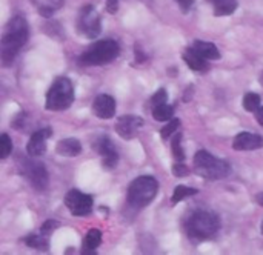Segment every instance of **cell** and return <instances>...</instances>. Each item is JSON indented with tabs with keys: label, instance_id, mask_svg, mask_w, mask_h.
<instances>
[{
	"label": "cell",
	"instance_id": "6da1fadb",
	"mask_svg": "<svg viewBox=\"0 0 263 255\" xmlns=\"http://www.w3.org/2000/svg\"><path fill=\"white\" fill-rule=\"evenodd\" d=\"M29 37V26L25 17L14 15L5 26L0 42L2 65L8 68L15 60L20 49L26 45Z\"/></svg>",
	"mask_w": 263,
	"mask_h": 255
},
{
	"label": "cell",
	"instance_id": "7a4b0ae2",
	"mask_svg": "<svg viewBox=\"0 0 263 255\" xmlns=\"http://www.w3.org/2000/svg\"><path fill=\"white\" fill-rule=\"evenodd\" d=\"M220 229V219L211 211H196L186 222V234L196 240H210Z\"/></svg>",
	"mask_w": 263,
	"mask_h": 255
},
{
	"label": "cell",
	"instance_id": "3957f363",
	"mask_svg": "<svg viewBox=\"0 0 263 255\" xmlns=\"http://www.w3.org/2000/svg\"><path fill=\"white\" fill-rule=\"evenodd\" d=\"M194 171L197 175L205 180H222L227 179L231 172V168L227 162L214 157L205 149H200L194 155Z\"/></svg>",
	"mask_w": 263,
	"mask_h": 255
},
{
	"label": "cell",
	"instance_id": "277c9868",
	"mask_svg": "<svg viewBox=\"0 0 263 255\" xmlns=\"http://www.w3.org/2000/svg\"><path fill=\"white\" fill-rule=\"evenodd\" d=\"M159 183L151 175H142L131 182L128 188V205L134 209H142L148 206L157 195Z\"/></svg>",
	"mask_w": 263,
	"mask_h": 255
},
{
	"label": "cell",
	"instance_id": "5b68a950",
	"mask_svg": "<svg viewBox=\"0 0 263 255\" xmlns=\"http://www.w3.org/2000/svg\"><path fill=\"white\" fill-rule=\"evenodd\" d=\"M74 102V86L68 77H57L46 92V111H65Z\"/></svg>",
	"mask_w": 263,
	"mask_h": 255
},
{
	"label": "cell",
	"instance_id": "8992f818",
	"mask_svg": "<svg viewBox=\"0 0 263 255\" xmlns=\"http://www.w3.org/2000/svg\"><path fill=\"white\" fill-rule=\"evenodd\" d=\"M120 52L119 43L112 38H105V40H99L96 43H92L79 58V62L82 65H88V66H100V65H106L109 62H112L114 58H117Z\"/></svg>",
	"mask_w": 263,
	"mask_h": 255
},
{
	"label": "cell",
	"instance_id": "52a82bcc",
	"mask_svg": "<svg viewBox=\"0 0 263 255\" xmlns=\"http://www.w3.org/2000/svg\"><path fill=\"white\" fill-rule=\"evenodd\" d=\"M17 166L20 174L37 189V191H45L49 183V177L46 172V168L43 163L34 160V157H18Z\"/></svg>",
	"mask_w": 263,
	"mask_h": 255
},
{
	"label": "cell",
	"instance_id": "ba28073f",
	"mask_svg": "<svg viewBox=\"0 0 263 255\" xmlns=\"http://www.w3.org/2000/svg\"><path fill=\"white\" fill-rule=\"evenodd\" d=\"M77 29L86 38H97L102 32V18L92 5H85L77 18Z\"/></svg>",
	"mask_w": 263,
	"mask_h": 255
},
{
	"label": "cell",
	"instance_id": "9c48e42d",
	"mask_svg": "<svg viewBox=\"0 0 263 255\" xmlns=\"http://www.w3.org/2000/svg\"><path fill=\"white\" fill-rule=\"evenodd\" d=\"M94 200L91 195L80 192L79 189H71L65 195V206L69 209V212L76 217H85L89 215L92 211Z\"/></svg>",
	"mask_w": 263,
	"mask_h": 255
},
{
	"label": "cell",
	"instance_id": "30bf717a",
	"mask_svg": "<svg viewBox=\"0 0 263 255\" xmlns=\"http://www.w3.org/2000/svg\"><path fill=\"white\" fill-rule=\"evenodd\" d=\"M94 151L102 157V165L106 169H114L117 162H119V154L117 149L114 146V143L111 142L109 137L102 135L99 139H96V142L92 143Z\"/></svg>",
	"mask_w": 263,
	"mask_h": 255
},
{
	"label": "cell",
	"instance_id": "8fae6325",
	"mask_svg": "<svg viewBox=\"0 0 263 255\" xmlns=\"http://www.w3.org/2000/svg\"><path fill=\"white\" fill-rule=\"evenodd\" d=\"M52 135V129L51 128H42L39 131H35L28 145H26V152L31 157H42L46 152V140Z\"/></svg>",
	"mask_w": 263,
	"mask_h": 255
},
{
	"label": "cell",
	"instance_id": "7c38bea8",
	"mask_svg": "<svg viewBox=\"0 0 263 255\" xmlns=\"http://www.w3.org/2000/svg\"><path fill=\"white\" fill-rule=\"evenodd\" d=\"M143 125V120L137 115H123L120 117L117 122H116V132L125 139V140H131L137 131L142 128Z\"/></svg>",
	"mask_w": 263,
	"mask_h": 255
},
{
	"label": "cell",
	"instance_id": "4fadbf2b",
	"mask_svg": "<svg viewBox=\"0 0 263 255\" xmlns=\"http://www.w3.org/2000/svg\"><path fill=\"white\" fill-rule=\"evenodd\" d=\"M92 112L96 117L108 120L116 115V100L108 94H99L92 102Z\"/></svg>",
	"mask_w": 263,
	"mask_h": 255
},
{
	"label": "cell",
	"instance_id": "5bb4252c",
	"mask_svg": "<svg viewBox=\"0 0 263 255\" xmlns=\"http://www.w3.org/2000/svg\"><path fill=\"white\" fill-rule=\"evenodd\" d=\"M233 148L236 151H256L263 148V137L251 132H240L233 140Z\"/></svg>",
	"mask_w": 263,
	"mask_h": 255
},
{
	"label": "cell",
	"instance_id": "9a60e30c",
	"mask_svg": "<svg viewBox=\"0 0 263 255\" xmlns=\"http://www.w3.org/2000/svg\"><path fill=\"white\" fill-rule=\"evenodd\" d=\"M185 63L193 69V71H199V72H203L206 71L210 66H208V60L205 57H202L193 46L191 48H186L182 54Z\"/></svg>",
	"mask_w": 263,
	"mask_h": 255
},
{
	"label": "cell",
	"instance_id": "2e32d148",
	"mask_svg": "<svg viewBox=\"0 0 263 255\" xmlns=\"http://www.w3.org/2000/svg\"><path fill=\"white\" fill-rule=\"evenodd\" d=\"M55 152L62 157H77L82 152V145L77 139H65L55 145Z\"/></svg>",
	"mask_w": 263,
	"mask_h": 255
},
{
	"label": "cell",
	"instance_id": "e0dca14e",
	"mask_svg": "<svg viewBox=\"0 0 263 255\" xmlns=\"http://www.w3.org/2000/svg\"><path fill=\"white\" fill-rule=\"evenodd\" d=\"M193 48L206 60H219L220 58V52L217 49V46L214 43L210 42H203V40H196L193 43Z\"/></svg>",
	"mask_w": 263,
	"mask_h": 255
},
{
	"label": "cell",
	"instance_id": "ac0fdd59",
	"mask_svg": "<svg viewBox=\"0 0 263 255\" xmlns=\"http://www.w3.org/2000/svg\"><path fill=\"white\" fill-rule=\"evenodd\" d=\"M100 245H102V232L99 229H91L83 239L82 252L83 254H96V249Z\"/></svg>",
	"mask_w": 263,
	"mask_h": 255
},
{
	"label": "cell",
	"instance_id": "d6986e66",
	"mask_svg": "<svg viewBox=\"0 0 263 255\" xmlns=\"http://www.w3.org/2000/svg\"><path fill=\"white\" fill-rule=\"evenodd\" d=\"M43 17H51L57 9L63 6V0H31Z\"/></svg>",
	"mask_w": 263,
	"mask_h": 255
},
{
	"label": "cell",
	"instance_id": "ffe728a7",
	"mask_svg": "<svg viewBox=\"0 0 263 255\" xmlns=\"http://www.w3.org/2000/svg\"><path fill=\"white\" fill-rule=\"evenodd\" d=\"M213 8H214V15L223 17V15H231L237 9V2L236 0H208Z\"/></svg>",
	"mask_w": 263,
	"mask_h": 255
},
{
	"label": "cell",
	"instance_id": "44dd1931",
	"mask_svg": "<svg viewBox=\"0 0 263 255\" xmlns=\"http://www.w3.org/2000/svg\"><path fill=\"white\" fill-rule=\"evenodd\" d=\"M25 245H28L29 248H34V249H37V251H43V252H46V251H48V246H49V245H48L46 236H43L42 232L28 236V237L25 239Z\"/></svg>",
	"mask_w": 263,
	"mask_h": 255
},
{
	"label": "cell",
	"instance_id": "7402d4cb",
	"mask_svg": "<svg viewBox=\"0 0 263 255\" xmlns=\"http://www.w3.org/2000/svg\"><path fill=\"white\" fill-rule=\"evenodd\" d=\"M173 115H174V106L171 105L163 103V105L153 108V117L157 122H170L173 120Z\"/></svg>",
	"mask_w": 263,
	"mask_h": 255
},
{
	"label": "cell",
	"instance_id": "603a6c76",
	"mask_svg": "<svg viewBox=\"0 0 263 255\" xmlns=\"http://www.w3.org/2000/svg\"><path fill=\"white\" fill-rule=\"evenodd\" d=\"M197 194V189H194V188H190V186H177L176 189H174V194H173V197H171V205L174 206V205H177L179 202H182L183 199H186V197H193V195H196Z\"/></svg>",
	"mask_w": 263,
	"mask_h": 255
},
{
	"label": "cell",
	"instance_id": "cb8c5ba5",
	"mask_svg": "<svg viewBox=\"0 0 263 255\" xmlns=\"http://www.w3.org/2000/svg\"><path fill=\"white\" fill-rule=\"evenodd\" d=\"M260 95L256 94V92H247L245 97H243V108L250 112H256L259 108H260Z\"/></svg>",
	"mask_w": 263,
	"mask_h": 255
},
{
	"label": "cell",
	"instance_id": "d4e9b609",
	"mask_svg": "<svg viewBox=\"0 0 263 255\" xmlns=\"http://www.w3.org/2000/svg\"><path fill=\"white\" fill-rule=\"evenodd\" d=\"M171 151H173V157L177 162H183L185 160V151L182 149V134L180 132H177L176 135H173Z\"/></svg>",
	"mask_w": 263,
	"mask_h": 255
},
{
	"label": "cell",
	"instance_id": "484cf974",
	"mask_svg": "<svg viewBox=\"0 0 263 255\" xmlns=\"http://www.w3.org/2000/svg\"><path fill=\"white\" fill-rule=\"evenodd\" d=\"M11 152H12V143L9 140V135L2 134V137H0V159L2 160L8 159Z\"/></svg>",
	"mask_w": 263,
	"mask_h": 255
},
{
	"label": "cell",
	"instance_id": "4316f807",
	"mask_svg": "<svg viewBox=\"0 0 263 255\" xmlns=\"http://www.w3.org/2000/svg\"><path fill=\"white\" fill-rule=\"evenodd\" d=\"M179 128H180V120H179V119L170 120V123H168L165 128H162V131H160L162 139H163V140H168L170 137H173V134H174Z\"/></svg>",
	"mask_w": 263,
	"mask_h": 255
},
{
	"label": "cell",
	"instance_id": "83f0119b",
	"mask_svg": "<svg viewBox=\"0 0 263 255\" xmlns=\"http://www.w3.org/2000/svg\"><path fill=\"white\" fill-rule=\"evenodd\" d=\"M166 100H168V94H166V91H165V89H159V91L151 97L149 103H151V108H156V106H159V105L166 103Z\"/></svg>",
	"mask_w": 263,
	"mask_h": 255
},
{
	"label": "cell",
	"instance_id": "f1b7e54d",
	"mask_svg": "<svg viewBox=\"0 0 263 255\" xmlns=\"http://www.w3.org/2000/svg\"><path fill=\"white\" fill-rule=\"evenodd\" d=\"M57 226H59V223L57 222H54V220H49V222H45L43 223V226L40 228V232L43 234V236H46V237H49L55 229H57Z\"/></svg>",
	"mask_w": 263,
	"mask_h": 255
},
{
	"label": "cell",
	"instance_id": "f546056e",
	"mask_svg": "<svg viewBox=\"0 0 263 255\" xmlns=\"http://www.w3.org/2000/svg\"><path fill=\"white\" fill-rule=\"evenodd\" d=\"M188 168L182 163V162H177L174 166H173V174L176 175V177H185V175H188Z\"/></svg>",
	"mask_w": 263,
	"mask_h": 255
},
{
	"label": "cell",
	"instance_id": "4dcf8cb0",
	"mask_svg": "<svg viewBox=\"0 0 263 255\" xmlns=\"http://www.w3.org/2000/svg\"><path fill=\"white\" fill-rule=\"evenodd\" d=\"M119 9V0H106V11L111 14H116Z\"/></svg>",
	"mask_w": 263,
	"mask_h": 255
},
{
	"label": "cell",
	"instance_id": "1f68e13d",
	"mask_svg": "<svg viewBox=\"0 0 263 255\" xmlns=\"http://www.w3.org/2000/svg\"><path fill=\"white\" fill-rule=\"evenodd\" d=\"M176 2H177V5L180 6V9H182L183 12H188L190 8H191L193 3H194V0H176Z\"/></svg>",
	"mask_w": 263,
	"mask_h": 255
},
{
	"label": "cell",
	"instance_id": "d6a6232c",
	"mask_svg": "<svg viewBox=\"0 0 263 255\" xmlns=\"http://www.w3.org/2000/svg\"><path fill=\"white\" fill-rule=\"evenodd\" d=\"M256 120L259 122V125L263 126V106H260L257 111H256Z\"/></svg>",
	"mask_w": 263,
	"mask_h": 255
},
{
	"label": "cell",
	"instance_id": "836d02e7",
	"mask_svg": "<svg viewBox=\"0 0 263 255\" xmlns=\"http://www.w3.org/2000/svg\"><path fill=\"white\" fill-rule=\"evenodd\" d=\"M257 203H259L260 206H263V192H260V194L257 195Z\"/></svg>",
	"mask_w": 263,
	"mask_h": 255
},
{
	"label": "cell",
	"instance_id": "e575fe53",
	"mask_svg": "<svg viewBox=\"0 0 263 255\" xmlns=\"http://www.w3.org/2000/svg\"><path fill=\"white\" fill-rule=\"evenodd\" d=\"M262 234H263V222H262Z\"/></svg>",
	"mask_w": 263,
	"mask_h": 255
},
{
	"label": "cell",
	"instance_id": "d590c367",
	"mask_svg": "<svg viewBox=\"0 0 263 255\" xmlns=\"http://www.w3.org/2000/svg\"><path fill=\"white\" fill-rule=\"evenodd\" d=\"M262 83H263V74H262Z\"/></svg>",
	"mask_w": 263,
	"mask_h": 255
}]
</instances>
